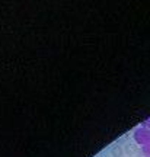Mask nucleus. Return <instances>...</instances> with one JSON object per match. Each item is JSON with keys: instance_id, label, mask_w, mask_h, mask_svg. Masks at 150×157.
Returning <instances> with one entry per match:
<instances>
[{"instance_id": "nucleus-1", "label": "nucleus", "mask_w": 150, "mask_h": 157, "mask_svg": "<svg viewBox=\"0 0 150 157\" xmlns=\"http://www.w3.org/2000/svg\"><path fill=\"white\" fill-rule=\"evenodd\" d=\"M134 141L140 144V146H147L150 143V128H146V127H140L134 131Z\"/></svg>"}, {"instance_id": "nucleus-2", "label": "nucleus", "mask_w": 150, "mask_h": 157, "mask_svg": "<svg viewBox=\"0 0 150 157\" xmlns=\"http://www.w3.org/2000/svg\"><path fill=\"white\" fill-rule=\"evenodd\" d=\"M141 153H143V156L144 157H150V143L141 148Z\"/></svg>"}, {"instance_id": "nucleus-3", "label": "nucleus", "mask_w": 150, "mask_h": 157, "mask_svg": "<svg viewBox=\"0 0 150 157\" xmlns=\"http://www.w3.org/2000/svg\"><path fill=\"white\" fill-rule=\"evenodd\" d=\"M112 154H114V157H120V156H121V150H120V147H115V148L112 150Z\"/></svg>"}, {"instance_id": "nucleus-4", "label": "nucleus", "mask_w": 150, "mask_h": 157, "mask_svg": "<svg viewBox=\"0 0 150 157\" xmlns=\"http://www.w3.org/2000/svg\"><path fill=\"white\" fill-rule=\"evenodd\" d=\"M143 127H146V128H150V117L146 119V121H143V124H141Z\"/></svg>"}]
</instances>
